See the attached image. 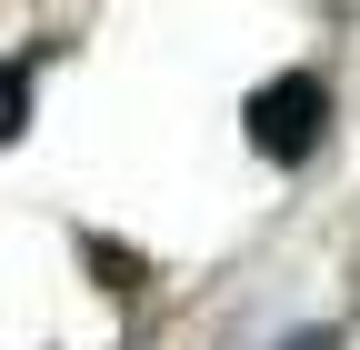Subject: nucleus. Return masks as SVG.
Returning a JSON list of instances; mask_svg holds the SVG:
<instances>
[{"label": "nucleus", "instance_id": "f257e3e1", "mask_svg": "<svg viewBox=\"0 0 360 350\" xmlns=\"http://www.w3.org/2000/svg\"><path fill=\"white\" fill-rule=\"evenodd\" d=\"M240 130H250V150H260V160L300 170L310 150L330 141V80H321V70H281V80H260L250 110H240Z\"/></svg>", "mask_w": 360, "mask_h": 350}, {"label": "nucleus", "instance_id": "f03ea898", "mask_svg": "<svg viewBox=\"0 0 360 350\" xmlns=\"http://www.w3.org/2000/svg\"><path fill=\"white\" fill-rule=\"evenodd\" d=\"M30 80H40V60H0V150L30 130Z\"/></svg>", "mask_w": 360, "mask_h": 350}, {"label": "nucleus", "instance_id": "7ed1b4c3", "mask_svg": "<svg viewBox=\"0 0 360 350\" xmlns=\"http://www.w3.org/2000/svg\"><path fill=\"white\" fill-rule=\"evenodd\" d=\"M80 260L101 271V290H141L150 271H141V250H120V240H80Z\"/></svg>", "mask_w": 360, "mask_h": 350}, {"label": "nucleus", "instance_id": "20e7f679", "mask_svg": "<svg viewBox=\"0 0 360 350\" xmlns=\"http://www.w3.org/2000/svg\"><path fill=\"white\" fill-rule=\"evenodd\" d=\"M290 350H330V340H321V330H310V340H290Z\"/></svg>", "mask_w": 360, "mask_h": 350}]
</instances>
